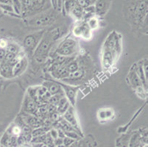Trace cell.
Masks as SVG:
<instances>
[{"label":"cell","instance_id":"1","mask_svg":"<svg viewBox=\"0 0 148 147\" xmlns=\"http://www.w3.org/2000/svg\"><path fill=\"white\" fill-rule=\"evenodd\" d=\"M76 49V40L72 38H67L60 43L56 50V53L60 56L70 57L75 53Z\"/></svg>","mask_w":148,"mask_h":147},{"label":"cell","instance_id":"2","mask_svg":"<svg viewBox=\"0 0 148 147\" xmlns=\"http://www.w3.org/2000/svg\"><path fill=\"white\" fill-rule=\"evenodd\" d=\"M111 5V0H96L95 1V14L99 17H103L108 11Z\"/></svg>","mask_w":148,"mask_h":147},{"label":"cell","instance_id":"3","mask_svg":"<svg viewBox=\"0 0 148 147\" xmlns=\"http://www.w3.org/2000/svg\"><path fill=\"white\" fill-rule=\"evenodd\" d=\"M91 29H90L88 25L87 24L86 22H82L81 26V38L86 40L90 39L92 37V32H91Z\"/></svg>","mask_w":148,"mask_h":147},{"label":"cell","instance_id":"4","mask_svg":"<svg viewBox=\"0 0 148 147\" xmlns=\"http://www.w3.org/2000/svg\"><path fill=\"white\" fill-rule=\"evenodd\" d=\"M64 117H65V119L68 121L69 123H70V124L74 126H77L76 117L74 114V110H72V108L69 107L68 110L65 112Z\"/></svg>","mask_w":148,"mask_h":147},{"label":"cell","instance_id":"5","mask_svg":"<svg viewBox=\"0 0 148 147\" xmlns=\"http://www.w3.org/2000/svg\"><path fill=\"white\" fill-rule=\"evenodd\" d=\"M114 116V111L111 108L102 109L98 112V116L100 120H107Z\"/></svg>","mask_w":148,"mask_h":147},{"label":"cell","instance_id":"6","mask_svg":"<svg viewBox=\"0 0 148 147\" xmlns=\"http://www.w3.org/2000/svg\"><path fill=\"white\" fill-rule=\"evenodd\" d=\"M84 8L83 7L80 6L77 3H76V5H75V7L73 8V9L72 10L71 13L74 15V16L77 18H81L83 17V16H84Z\"/></svg>","mask_w":148,"mask_h":147},{"label":"cell","instance_id":"7","mask_svg":"<svg viewBox=\"0 0 148 147\" xmlns=\"http://www.w3.org/2000/svg\"><path fill=\"white\" fill-rule=\"evenodd\" d=\"M48 89V91L51 95H56L58 93H59L60 90V86L58 85L57 84L53 83H47V85H44Z\"/></svg>","mask_w":148,"mask_h":147},{"label":"cell","instance_id":"8","mask_svg":"<svg viewBox=\"0 0 148 147\" xmlns=\"http://www.w3.org/2000/svg\"><path fill=\"white\" fill-rule=\"evenodd\" d=\"M50 17L49 16H47V15H42L40 17L36 18L35 21H36V25L37 26H42V25H45V24H47L48 23L50 22Z\"/></svg>","mask_w":148,"mask_h":147},{"label":"cell","instance_id":"9","mask_svg":"<svg viewBox=\"0 0 148 147\" xmlns=\"http://www.w3.org/2000/svg\"><path fill=\"white\" fill-rule=\"evenodd\" d=\"M66 94L68 99L71 102L72 105L75 104V94H76V90L74 89L73 88H65Z\"/></svg>","mask_w":148,"mask_h":147},{"label":"cell","instance_id":"10","mask_svg":"<svg viewBox=\"0 0 148 147\" xmlns=\"http://www.w3.org/2000/svg\"><path fill=\"white\" fill-rule=\"evenodd\" d=\"M86 23L91 30L97 29L99 26V19H98L97 18H96V17H95V16H93L91 18H89V19L87 21Z\"/></svg>","mask_w":148,"mask_h":147},{"label":"cell","instance_id":"11","mask_svg":"<svg viewBox=\"0 0 148 147\" xmlns=\"http://www.w3.org/2000/svg\"><path fill=\"white\" fill-rule=\"evenodd\" d=\"M36 44V37L34 38V36H29L25 38V46L26 48L28 49L34 48Z\"/></svg>","mask_w":148,"mask_h":147},{"label":"cell","instance_id":"12","mask_svg":"<svg viewBox=\"0 0 148 147\" xmlns=\"http://www.w3.org/2000/svg\"><path fill=\"white\" fill-rule=\"evenodd\" d=\"M67 70H68L69 73V74H72V73L75 72V71H77L79 69V66L78 63L76 60H71V61L69 62L68 63L66 66Z\"/></svg>","mask_w":148,"mask_h":147},{"label":"cell","instance_id":"13","mask_svg":"<svg viewBox=\"0 0 148 147\" xmlns=\"http://www.w3.org/2000/svg\"><path fill=\"white\" fill-rule=\"evenodd\" d=\"M81 26H82V22L80 24H77L76 26L74 27L73 29V34L77 38H81Z\"/></svg>","mask_w":148,"mask_h":147},{"label":"cell","instance_id":"14","mask_svg":"<svg viewBox=\"0 0 148 147\" xmlns=\"http://www.w3.org/2000/svg\"><path fill=\"white\" fill-rule=\"evenodd\" d=\"M6 46L7 49L9 52H11L13 54H18V46H16L15 44H8Z\"/></svg>","mask_w":148,"mask_h":147},{"label":"cell","instance_id":"15","mask_svg":"<svg viewBox=\"0 0 148 147\" xmlns=\"http://www.w3.org/2000/svg\"><path fill=\"white\" fill-rule=\"evenodd\" d=\"M0 8H2L3 10L9 12H13L14 10H13V8L10 4H0Z\"/></svg>","mask_w":148,"mask_h":147},{"label":"cell","instance_id":"16","mask_svg":"<svg viewBox=\"0 0 148 147\" xmlns=\"http://www.w3.org/2000/svg\"><path fill=\"white\" fill-rule=\"evenodd\" d=\"M27 109L28 110H33L35 109V104L33 102H29L27 105Z\"/></svg>","mask_w":148,"mask_h":147},{"label":"cell","instance_id":"17","mask_svg":"<svg viewBox=\"0 0 148 147\" xmlns=\"http://www.w3.org/2000/svg\"><path fill=\"white\" fill-rule=\"evenodd\" d=\"M12 132H13V133L14 135H19L20 133H21V129H20V128L18 127V126H15V127L13 128V130H12Z\"/></svg>","mask_w":148,"mask_h":147},{"label":"cell","instance_id":"18","mask_svg":"<svg viewBox=\"0 0 148 147\" xmlns=\"http://www.w3.org/2000/svg\"><path fill=\"white\" fill-rule=\"evenodd\" d=\"M73 142V140H72V138H69V137H66L65 139L64 140V144H65L66 146L70 145V144H72V143Z\"/></svg>","mask_w":148,"mask_h":147},{"label":"cell","instance_id":"19","mask_svg":"<svg viewBox=\"0 0 148 147\" xmlns=\"http://www.w3.org/2000/svg\"><path fill=\"white\" fill-rule=\"evenodd\" d=\"M63 2H64V0H57V8H58L59 10H61Z\"/></svg>","mask_w":148,"mask_h":147},{"label":"cell","instance_id":"20","mask_svg":"<svg viewBox=\"0 0 148 147\" xmlns=\"http://www.w3.org/2000/svg\"><path fill=\"white\" fill-rule=\"evenodd\" d=\"M9 0H0V4H10Z\"/></svg>","mask_w":148,"mask_h":147},{"label":"cell","instance_id":"21","mask_svg":"<svg viewBox=\"0 0 148 147\" xmlns=\"http://www.w3.org/2000/svg\"><path fill=\"white\" fill-rule=\"evenodd\" d=\"M52 5H53L54 8H57V0H52Z\"/></svg>","mask_w":148,"mask_h":147},{"label":"cell","instance_id":"22","mask_svg":"<svg viewBox=\"0 0 148 147\" xmlns=\"http://www.w3.org/2000/svg\"><path fill=\"white\" fill-rule=\"evenodd\" d=\"M144 147H147V145H145V146H144Z\"/></svg>","mask_w":148,"mask_h":147}]
</instances>
